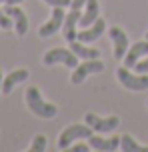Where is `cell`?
Segmentation results:
<instances>
[{"label":"cell","instance_id":"10","mask_svg":"<svg viewBox=\"0 0 148 152\" xmlns=\"http://www.w3.org/2000/svg\"><path fill=\"white\" fill-rule=\"evenodd\" d=\"M104 30H106V22H104L102 18H98V20L94 24H90L88 28L78 32L76 40H80V42H94L96 38H100L102 34H104Z\"/></svg>","mask_w":148,"mask_h":152},{"label":"cell","instance_id":"25","mask_svg":"<svg viewBox=\"0 0 148 152\" xmlns=\"http://www.w3.org/2000/svg\"><path fill=\"white\" fill-rule=\"evenodd\" d=\"M2 80H4V78H2V72H0V90H2Z\"/></svg>","mask_w":148,"mask_h":152},{"label":"cell","instance_id":"8","mask_svg":"<svg viewBox=\"0 0 148 152\" xmlns=\"http://www.w3.org/2000/svg\"><path fill=\"white\" fill-rule=\"evenodd\" d=\"M110 38H112V42H114V58L116 60H122L128 52V36H126V32L122 28H118V26H112L108 30Z\"/></svg>","mask_w":148,"mask_h":152},{"label":"cell","instance_id":"6","mask_svg":"<svg viewBox=\"0 0 148 152\" xmlns=\"http://www.w3.org/2000/svg\"><path fill=\"white\" fill-rule=\"evenodd\" d=\"M84 122L94 130V132H112V130L116 128L120 120H118V116H110V118H100V116H96V114H86Z\"/></svg>","mask_w":148,"mask_h":152},{"label":"cell","instance_id":"11","mask_svg":"<svg viewBox=\"0 0 148 152\" xmlns=\"http://www.w3.org/2000/svg\"><path fill=\"white\" fill-rule=\"evenodd\" d=\"M148 54V40H142V42H136V44L130 46V50L126 52L124 56V66L126 68H134V64L140 60L142 56Z\"/></svg>","mask_w":148,"mask_h":152},{"label":"cell","instance_id":"2","mask_svg":"<svg viewBox=\"0 0 148 152\" xmlns=\"http://www.w3.org/2000/svg\"><path fill=\"white\" fill-rule=\"evenodd\" d=\"M116 76H118V80H120V84L124 88H128V90H134V92L148 90V74H138V72L132 74L130 68L122 66V68L116 70Z\"/></svg>","mask_w":148,"mask_h":152},{"label":"cell","instance_id":"21","mask_svg":"<svg viewBox=\"0 0 148 152\" xmlns=\"http://www.w3.org/2000/svg\"><path fill=\"white\" fill-rule=\"evenodd\" d=\"M46 4H50V6H70L72 4V0H44Z\"/></svg>","mask_w":148,"mask_h":152},{"label":"cell","instance_id":"20","mask_svg":"<svg viewBox=\"0 0 148 152\" xmlns=\"http://www.w3.org/2000/svg\"><path fill=\"white\" fill-rule=\"evenodd\" d=\"M134 70L138 72V74H148V54H146V58L144 60H138L136 64H134Z\"/></svg>","mask_w":148,"mask_h":152},{"label":"cell","instance_id":"27","mask_svg":"<svg viewBox=\"0 0 148 152\" xmlns=\"http://www.w3.org/2000/svg\"><path fill=\"white\" fill-rule=\"evenodd\" d=\"M0 2H6V0H0Z\"/></svg>","mask_w":148,"mask_h":152},{"label":"cell","instance_id":"14","mask_svg":"<svg viewBox=\"0 0 148 152\" xmlns=\"http://www.w3.org/2000/svg\"><path fill=\"white\" fill-rule=\"evenodd\" d=\"M88 142H90V148H94V150L110 152V150H116L120 146V138H100L96 134H92L88 138Z\"/></svg>","mask_w":148,"mask_h":152},{"label":"cell","instance_id":"19","mask_svg":"<svg viewBox=\"0 0 148 152\" xmlns=\"http://www.w3.org/2000/svg\"><path fill=\"white\" fill-rule=\"evenodd\" d=\"M12 24H14V20L10 18V16L0 8V28H4V30H8V28H12Z\"/></svg>","mask_w":148,"mask_h":152},{"label":"cell","instance_id":"7","mask_svg":"<svg viewBox=\"0 0 148 152\" xmlns=\"http://www.w3.org/2000/svg\"><path fill=\"white\" fill-rule=\"evenodd\" d=\"M102 70H104V64H102L98 58H94V60H86V62L78 64L76 68H74L72 82H74V84H80L88 74H96V72H102Z\"/></svg>","mask_w":148,"mask_h":152},{"label":"cell","instance_id":"26","mask_svg":"<svg viewBox=\"0 0 148 152\" xmlns=\"http://www.w3.org/2000/svg\"><path fill=\"white\" fill-rule=\"evenodd\" d=\"M146 40H148V32H146Z\"/></svg>","mask_w":148,"mask_h":152},{"label":"cell","instance_id":"17","mask_svg":"<svg viewBox=\"0 0 148 152\" xmlns=\"http://www.w3.org/2000/svg\"><path fill=\"white\" fill-rule=\"evenodd\" d=\"M120 148H122L124 152H148V148H144V146H138V144L132 140V138L128 136V134L120 138Z\"/></svg>","mask_w":148,"mask_h":152},{"label":"cell","instance_id":"18","mask_svg":"<svg viewBox=\"0 0 148 152\" xmlns=\"http://www.w3.org/2000/svg\"><path fill=\"white\" fill-rule=\"evenodd\" d=\"M28 150H30V152H44V150H46V136H44V134L34 136V140H32V144H30Z\"/></svg>","mask_w":148,"mask_h":152},{"label":"cell","instance_id":"5","mask_svg":"<svg viewBox=\"0 0 148 152\" xmlns=\"http://www.w3.org/2000/svg\"><path fill=\"white\" fill-rule=\"evenodd\" d=\"M64 18H66V14H64V8H62V6H54L52 14H50V20H48L44 26H40L38 34H40L42 38H48V36H52V34H56L58 30H62Z\"/></svg>","mask_w":148,"mask_h":152},{"label":"cell","instance_id":"13","mask_svg":"<svg viewBox=\"0 0 148 152\" xmlns=\"http://www.w3.org/2000/svg\"><path fill=\"white\" fill-rule=\"evenodd\" d=\"M98 14H100V4H98V0H86V10H84V14L80 16L78 26H80V28H88L90 24H94L98 20Z\"/></svg>","mask_w":148,"mask_h":152},{"label":"cell","instance_id":"24","mask_svg":"<svg viewBox=\"0 0 148 152\" xmlns=\"http://www.w3.org/2000/svg\"><path fill=\"white\" fill-rule=\"evenodd\" d=\"M22 0H6V4H20Z\"/></svg>","mask_w":148,"mask_h":152},{"label":"cell","instance_id":"22","mask_svg":"<svg viewBox=\"0 0 148 152\" xmlns=\"http://www.w3.org/2000/svg\"><path fill=\"white\" fill-rule=\"evenodd\" d=\"M88 150H90V144H76L70 148V152H88Z\"/></svg>","mask_w":148,"mask_h":152},{"label":"cell","instance_id":"15","mask_svg":"<svg viewBox=\"0 0 148 152\" xmlns=\"http://www.w3.org/2000/svg\"><path fill=\"white\" fill-rule=\"evenodd\" d=\"M26 78H28V70L26 68H18V70H14V72H10V74L2 80V94H10L16 84L24 82Z\"/></svg>","mask_w":148,"mask_h":152},{"label":"cell","instance_id":"9","mask_svg":"<svg viewBox=\"0 0 148 152\" xmlns=\"http://www.w3.org/2000/svg\"><path fill=\"white\" fill-rule=\"evenodd\" d=\"M4 12H6V14L14 20L16 32H18L20 36H24V34H26V30H28V18H26V14H24L22 10L16 6V4H6Z\"/></svg>","mask_w":148,"mask_h":152},{"label":"cell","instance_id":"3","mask_svg":"<svg viewBox=\"0 0 148 152\" xmlns=\"http://www.w3.org/2000/svg\"><path fill=\"white\" fill-rule=\"evenodd\" d=\"M92 134H94V130L90 128L88 124H86V126H82V124H70V126H66V130H64L62 134H60V138H58V148H60V150H66L74 140L90 138Z\"/></svg>","mask_w":148,"mask_h":152},{"label":"cell","instance_id":"23","mask_svg":"<svg viewBox=\"0 0 148 152\" xmlns=\"http://www.w3.org/2000/svg\"><path fill=\"white\" fill-rule=\"evenodd\" d=\"M86 4V0H72V4H70V10H80V8Z\"/></svg>","mask_w":148,"mask_h":152},{"label":"cell","instance_id":"1","mask_svg":"<svg viewBox=\"0 0 148 152\" xmlns=\"http://www.w3.org/2000/svg\"><path fill=\"white\" fill-rule=\"evenodd\" d=\"M24 94H26V104H28V108H30L36 116H40V118H54L56 114H58V108H56L54 104H48V102L42 100L38 88L30 86Z\"/></svg>","mask_w":148,"mask_h":152},{"label":"cell","instance_id":"12","mask_svg":"<svg viewBox=\"0 0 148 152\" xmlns=\"http://www.w3.org/2000/svg\"><path fill=\"white\" fill-rule=\"evenodd\" d=\"M78 20H80V10H70V12L66 14V18H64V26H62V36H64V40H68V42L76 40Z\"/></svg>","mask_w":148,"mask_h":152},{"label":"cell","instance_id":"16","mask_svg":"<svg viewBox=\"0 0 148 152\" xmlns=\"http://www.w3.org/2000/svg\"><path fill=\"white\" fill-rule=\"evenodd\" d=\"M70 50L76 54L78 58H84V60H94V58L100 56V52H98L96 48H86L80 40H72L70 42Z\"/></svg>","mask_w":148,"mask_h":152},{"label":"cell","instance_id":"4","mask_svg":"<svg viewBox=\"0 0 148 152\" xmlns=\"http://www.w3.org/2000/svg\"><path fill=\"white\" fill-rule=\"evenodd\" d=\"M44 64H64L68 68H76L78 66V56L72 50H66V48H54L50 52L44 54Z\"/></svg>","mask_w":148,"mask_h":152}]
</instances>
